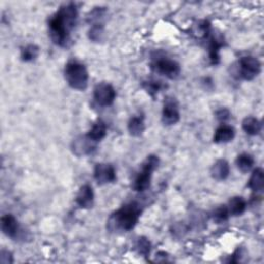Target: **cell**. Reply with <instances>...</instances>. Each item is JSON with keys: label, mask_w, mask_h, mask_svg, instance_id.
Instances as JSON below:
<instances>
[{"label": "cell", "mask_w": 264, "mask_h": 264, "mask_svg": "<svg viewBox=\"0 0 264 264\" xmlns=\"http://www.w3.org/2000/svg\"><path fill=\"white\" fill-rule=\"evenodd\" d=\"M79 18L78 7L74 3L63 5L49 20V36L52 41L61 47H67L70 42Z\"/></svg>", "instance_id": "obj_1"}, {"label": "cell", "mask_w": 264, "mask_h": 264, "mask_svg": "<svg viewBox=\"0 0 264 264\" xmlns=\"http://www.w3.org/2000/svg\"><path fill=\"white\" fill-rule=\"evenodd\" d=\"M143 212V205L133 200L115 210L107 221V228L114 233H123L132 230L138 223Z\"/></svg>", "instance_id": "obj_2"}, {"label": "cell", "mask_w": 264, "mask_h": 264, "mask_svg": "<svg viewBox=\"0 0 264 264\" xmlns=\"http://www.w3.org/2000/svg\"><path fill=\"white\" fill-rule=\"evenodd\" d=\"M64 79L71 89L85 91L89 82L88 69L80 61L70 60L64 67Z\"/></svg>", "instance_id": "obj_3"}, {"label": "cell", "mask_w": 264, "mask_h": 264, "mask_svg": "<svg viewBox=\"0 0 264 264\" xmlns=\"http://www.w3.org/2000/svg\"><path fill=\"white\" fill-rule=\"evenodd\" d=\"M159 157L156 155H150L141 164V170L137 173L132 188L136 192H145L151 187V181L153 173L157 170L159 165Z\"/></svg>", "instance_id": "obj_4"}, {"label": "cell", "mask_w": 264, "mask_h": 264, "mask_svg": "<svg viewBox=\"0 0 264 264\" xmlns=\"http://www.w3.org/2000/svg\"><path fill=\"white\" fill-rule=\"evenodd\" d=\"M151 69L154 73L170 80L177 79L181 74V66L177 61L160 55H157L152 59Z\"/></svg>", "instance_id": "obj_5"}, {"label": "cell", "mask_w": 264, "mask_h": 264, "mask_svg": "<svg viewBox=\"0 0 264 264\" xmlns=\"http://www.w3.org/2000/svg\"><path fill=\"white\" fill-rule=\"evenodd\" d=\"M261 73V63L254 56H244L237 62L236 74L245 81H253Z\"/></svg>", "instance_id": "obj_6"}, {"label": "cell", "mask_w": 264, "mask_h": 264, "mask_svg": "<svg viewBox=\"0 0 264 264\" xmlns=\"http://www.w3.org/2000/svg\"><path fill=\"white\" fill-rule=\"evenodd\" d=\"M180 109H179V103L176 98L166 97L163 103V109H162V123L165 126H172L177 124L180 121Z\"/></svg>", "instance_id": "obj_7"}, {"label": "cell", "mask_w": 264, "mask_h": 264, "mask_svg": "<svg viewBox=\"0 0 264 264\" xmlns=\"http://www.w3.org/2000/svg\"><path fill=\"white\" fill-rule=\"evenodd\" d=\"M115 88L105 82L99 83L94 88V99L100 107H110L116 99Z\"/></svg>", "instance_id": "obj_8"}, {"label": "cell", "mask_w": 264, "mask_h": 264, "mask_svg": "<svg viewBox=\"0 0 264 264\" xmlns=\"http://www.w3.org/2000/svg\"><path fill=\"white\" fill-rule=\"evenodd\" d=\"M71 151L77 157H85L92 155L97 149V142L93 141L88 135H81L71 142Z\"/></svg>", "instance_id": "obj_9"}, {"label": "cell", "mask_w": 264, "mask_h": 264, "mask_svg": "<svg viewBox=\"0 0 264 264\" xmlns=\"http://www.w3.org/2000/svg\"><path fill=\"white\" fill-rule=\"evenodd\" d=\"M94 179L99 186L115 183L117 181L115 167L110 163H97L94 169Z\"/></svg>", "instance_id": "obj_10"}, {"label": "cell", "mask_w": 264, "mask_h": 264, "mask_svg": "<svg viewBox=\"0 0 264 264\" xmlns=\"http://www.w3.org/2000/svg\"><path fill=\"white\" fill-rule=\"evenodd\" d=\"M0 226H2L3 233L13 239L18 238L19 234L21 233L19 222L12 214L3 216L2 219H0Z\"/></svg>", "instance_id": "obj_11"}, {"label": "cell", "mask_w": 264, "mask_h": 264, "mask_svg": "<svg viewBox=\"0 0 264 264\" xmlns=\"http://www.w3.org/2000/svg\"><path fill=\"white\" fill-rule=\"evenodd\" d=\"M94 197L93 188L86 184L80 188L76 196V203L83 209H90L94 205Z\"/></svg>", "instance_id": "obj_12"}, {"label": "cell", "mask_w": 264, "mask_h": 264, "mask_svg": "<svg viewBox=\"0 0 264 264\" xmlns=\"http://www.w3.org/2000/svg\"><path fill=\"white\" fill-rule=\"evenodd\" d=\"M208 39V57L213 65H217L220 62V50L224 45V40L221 37L209 34Z\"/></svg>", "instance_id": "obj_13"}, {"label": "cell", "mask_w": 264, "mask_h": 264, "mask_svg": "<svg viewBox=\"0 0 264 264\" xmlns=\"http://www.w3.org/2000/svg\"><path fill=\"white\" fill-rule=\"evenodd\" d=\"M230 173L229 163L225 159H219L210 167V177L216 181H224Z\"/></svg>", "instance_id": "obj_14"}, {"label": "cell", "mask_w": 264, "mask_h": 264, "mask_svg": "<svg viewBox=\"0 0 264 264\" xmlns=\"http://www.w3.org/2000/svg\"><path fill=\"white\" fill-rule=\"evenodd\" d=\"M235 136L234 128L227 125V124H221L215 131L213 141L215 143H227L232 141V139Z\"/></svg>", "instance_id": "obj_15"}, {"label": "cell", "mask_w": 264, "mask_h": 264, "mask_svg": "<svg viewBox=\"0 0 264 264\" xmlns=\"http://www.w3.org/2000/svg\"><path fill=\"white\" fill-rule=\"evenodd\" d=\"M128 132L131 136L138 137L140 136L143 132H145L146 129V124H145V118L142 116H133L130 118L128 125Z\"/></svg>", "instance_id": "obj_16"}, {"label": "cell", "mask_w": 264, "mask_h": 264, "mask_svg": "<svg viewBox=\"0 0 264 264\" xmlns=\"http://www.w3.org/2000/svg\"><path fill=\"white\" fill-rule=\"evenodd\" d=\"M227 208L229 212V216L238 217V216H242L246 212L247 201L242 196H234L229 200Z\"/></svg>", "instance_id": "obj_17"}, {"label": "cell", "mask_w": 264, "mask_h": 264, "mask_svg": "<svg viewBox=\"0 0 264 264\" xmlns=\"http://www.w3.org/2000/svg\"><path fill=\"white\" fill-rule=\"evenodd\" d=\"M107 132H108V127H107V124L104 121H102L101 119H98L97 121H96L92 128L88 131L87 135L88 137H90L93 141L95 142H99L101 141L105 135H107Z\"/></svg>", "instance_id": "obj_18"}, {"label": "cell", "mask_w": 264, "mask_h": 264, "mask_svg": "<svg viewBox=\"0 0 264 264\" xmlns=\"http://www.w3.org/2000/svg\"><path fill=\"white\" fill-rule=\"evenodd\" d=\"M242 127H243V130L248 135L256 136L260 133V131L262 129V123L260 120L257 119L256 117L249 116L243 120Z\"/></svg>", "instance_id": "obj_19"}, {"label": "cell", "mask_w": 264, "mask_h": 264, "mask_svg": "<svg viewBox=\"0 0 264 264\" xmlns=\"http://www.w3.org/2000/svg\"><path fill=\"white\" fill-rule=\"evenodd\" d=\"M249 188L255 192V193H260L264 189V172L261 167L253 171V174L249 180L248 184Z\"/></svg>", "instance_id": "obj_20"}, {"label": "cell", "mask_w": 264, "mask_h": 264, "mask_svg": "<svg viewBox=\"0 0 264 264\" xmlns=\"http://www.w3.org/2000/svg\"><path fill=\"white\" fill-rule=\"evenodd\" d=\"M235 164L239 171H241L243 174H246L253 169V166L255 164V159L251 154L243 153L237 156L235 160Z\"/></svg>", "instance_id": "obj_21"}, {"label": "cell", "mask_w": 264, "mask_h": 264, "mask_svg": "<svg viewBox=\"0 0 264 264\" xmlns=\"http://www.w3.org/2000/svg\"><path fill=\"white\" fill-rule=\"evenodd\" d=\"M192 33H193L197 38L207 39L210 34V23L206 20H202L197 22L192 28Z\"/></svg>", "instance_id": "obj_22"}, {"label": "cell", "mask_w": 264, "mask_h": 264, "mask_svg": "<svg viewBox=\"0 0 264 264\" xmlns=\"http://www.w3.org/2000/svg\"><path fill=\"white\" fill-rule=\"evenodd\" d=\"M39 55V47L36 44H27L22 47L21 50V59L24 62H32L37 59Z\"/></svg>", "instance_id": "obj_23"}, {"label": "cell", "mask_w": 264, "mask_h": 264, "mask_svg": "<svg viewBox=\"0 0 264 264\" xmlns=\"http://www.w3.org/2000/svg\"><path fill=\"white\" fill-rule=\"evenodd\" d=\"M141 87L153 98L162 89L165 88V86L162 84V82L155 81V80H149V81L142 82Z\"/></svg>", "instance_id": "obj_24"}, {"label": "cell", "mask_w": 264, "mask_h": 264, "mask_svg": "<svg viewBox=\"0 0 264 264\" xmlns=\"http://www.w3.org/2000/svg\"><path fill=\"white\" fill-rule=\"evenodd\" d=\"M103 35H104L103 24L101 22L93 24L92 27L89 30V38L94 42H99L103 39Z\"/></svg>", "instance_id": "obj_25"}, {"label": "cell", "mask_w": 264, "mask_h": 264, "mask_svg": "<svg viewBox=\"0 0 264 264\" xmlns=\"http://www.w3.org/2000/svg\"><path fill=\"white\" fill-rule=\"evenodd\" d=\"M212 217L214 221L218 224L226 222L229 218V212L227 205H220L217 208H215V210L212 214Z\"/></svg>", "instance_id": "obj_26"}, {"label": "cell", "mask_w": 264, "mask_h": 264, "mask_svg": "<svg viewBox=\"0 0 264 264\" xmlns=\"http://www.w3.org/2000/svg\"><path fill=\"white\" fill-rule=\"evenodd\" d=\"M135 248L139 255H141L143 257H147L150 255V252H151V243L147 237L140 236L137 239Z\"/></svg>", "instance_id": "obj_27"}, {"label": "cell", "mask_w": 264, "mask_h": 264, "mask_svg": "<svg viewBox=\"0 0 264 264\" xmlns=\"http://www.w3.org/2000/svg\"><path fill=\"white\" fill-rule=\"evenodd\" d=\"M244 256H246V251L242 248H238L237 250L234 251V253L230 256V260L229 262L231 263H238V262H242Z\"/></svg>", "instance_id": "obj_28"}, {"label": "cell", "mask_w": 264, "mask_h": 264, "mask_svg": "<svg viewBox=\"0 0 264 264\" xmlns=\"http://www.w3.org/2000/svg\"><path fill=\"white\" fill-rule=\"evenodd\" d=\"M216 118H217L220 122H225L230 118V112L225 108L219 109L216 112Z\"/></svg>", "instance_id": "obj_29"}, {"label": "cell", "mask_w": 264, "mask_h": 264, "mask_svg": "<svg viewBox=\"0 0 264 264\" xmlns=\"http://www.w3.org/2000/svg\"><path fill=\"white\" fill-rule=\"evenodd\" d=\"M0 262H2L3 264H9V263H13V262H14V260H13L12 253H11L10 251L3 250V251H2V256H0Z\"/></svg>", "instance_id": "obj_30"}, {"label": "cell", "mask_w": 264, "mask_h": 264, "mask_svg": "<svg viewBox=\"0 0 264 264\" xmlns=\"http://www.w3.org/2000/svg\"><path fill=\"white\" fill-rule=\"evenodd\" d=\"M187 230H188V227L185 225V224H183V223H178V224H176L175 226H174V231H173V233L175 234V235H178V233H179V236H183L186 232H187Z\"/></svg>", "instance_id": "obj_31"}]
</instances>
